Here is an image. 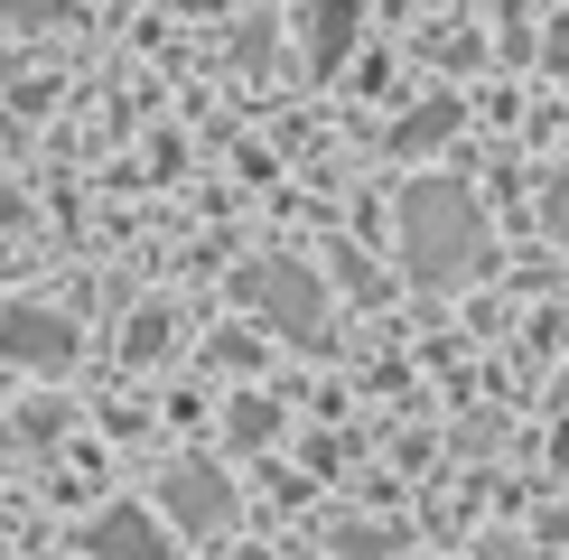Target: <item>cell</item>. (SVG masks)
<instances>
[{"label": "cell", "mask_w": 569, "mask_h": 560, "mask_svg": "<svg viewBox=\"0 0 569 560\" xmlns=\"http://www.w3.org/2000/svg\"><path fill=\"white\" fill-rule=\"evenodd\" d=\"M401 271L420 290H458L486 271V206L458 178H411L401 187Z\"/></svg>", "instance_id": "6da1fadb"}, {"label": "cell", "mask_w": 569, "mask_h": 560, "mask_svg": "<svg viewBox=\"0 0 569 560\" xmlns=\"http://www.w3.org/2000/svg\"><path fill=\"white\" fill-rule=\"evenodd\" d=\"M233 299H243V309L262 318L271 337L308 346V356L337 337V318H327V280L308 271V262H290V252H271V262H243V271H233Z\"/></svg>", "instance_id": "7a4b0ae2"}, {"label": "cell", "mask_w": 569, "mask_h": 560, "mask_svg": "<svg viewBox=\"0 0 569 560\" xmlns=\"http://www.w3.org/2000/svg\"><path fill=\"white\" fill-rule=\"evenodd\" d=\"M159 523L169 532H224L233 523V486L216 458H178L169 477H159Z\"/></svg>", "instance_id": "3957f363"}, {"label": "cell", "mask_w": 569, "mask_h": 560, "mask_svg": "<svg viewBox=\"0 0 569 560\" xmlns=\"http://www.w3.org/2000/svg\"><path fill=\"white\" fill-rule=\"evenodd\" d=\"M76 551L84 560H178V532L150 504H103L93 523H76Z\"/></svg>", "instance_id": "277c9868"}, {"label": "cell", "mask_w": 569, "mask_h": 560, "mask_svg": "<svg viewBox=\"0 0 569 560\" xmlns=\"http://www.w3.org/2000/svg\"><path fill=\"white\" fill-rule=\"evenodd\" d=\"M0 356L10 364H66L76 356V318H57V309H38V299H0Z\"/></svg>", "instance_id": "5b68a950"}, {"label": "cell", "mask_w": 569, "mask_h": 560, "mask_svg": "<svg viewBox=\"0 0 569 560\" xmlns=\"http://www.w3.org/2000/svg\"><path fill=\"white\" fill-rule=\"evenodd\" d=\"M458 131V93H439V103H420V112H401L392 122V150H430V140Z\"/></svg>", "instance_id": "8992f818"}, {"label": "cell", "mask_w": 569, "mask_h": 560, "mask_svg": "<svg viewBox=\"0 0 569 560\" xmlns=\"http://www.w3.org/2000/svg\"><path fill=\"white\" fill-rule=\"evenodd\" d=\"M355 29H365V19H355L346 0H337V10H318V19H308V57H318V66H337L346 47H355Z\"/></svg>", "instance_id": "52a82bcc"}, {"label": "cell", "mask_w": 569, "mask_h": 560, "mask_svg": "<svg viewBox=\"0 0 569 560\" xmlns=\"http://www.w3.org/2000/svg\"><path fill=\"white\" fill-rule=\"evenodd\" d=\"M169 337H178V318H169V309H140V318L122 327V356H131V364H150V356H169Z\"/></svg>", "instance_id": "ba28073f"}, {"label": "cell", "mask_w": 569, "mask_h": 560, "mask_svg": "<svg viewBox=\"0 0 569 560\" xmlns=\"http://www.w3.org/2000/svg\"><path fill=\"white\" fill-rule=\"evenodd\" d=\"M224 430H233V439H243V449H262V439L280 430V402H262V392H243V402H233V411H224Z\"/></svg>", "instance_id": "9c48e42d"}, {"label": "cell", "mask_w": 569, "mask_h": 560, "mask_svg": "<svg viewBox=\"0 0 569 560\" xmlns=\"http://www.w3.org/2000/svg\"><path fill=\"white\" fill-rule=\"evenodd\" d=\"M19 430L47 439V430H66V411H57V402H29V411H19Z\"/></svg>", "instance_id": "30bf717a"}, {"label": "cell", "mask_w": 569, "mask_h": 560, "mask_svg": "<svg viewBox=\"0 0 569 560\" xmlns=\"http://www.w3.org/2000/svg\"><path fill=\"white\" fill-rule=\"evenodd\" d=\"M541 66H551V76H569V19H551V38H541Z\"/></svg>", "instance_id": "8fae6325"}, {"label": "cell", "mask_w": 569, "mask_h": 560, "mask_svg": "<svg viewBox=\"0 0 569 560\" xmlns=\"http://www.w3.org/2000/svg\"><path fill=\"white\" fill-rule=\"evenodd\" d=\"M541 216H551V233H569V178L541 187Z\"/></svg>", "instance_id": "7c38bea8"}, {"label": "cell", "mask_w": 569, "mask_h": 560, "mask_svg": "<svg viewBox=\"0 0 569 560\" xmlns=\"http://www.w3.org/2000/svg\"><path fill=\"white\" fill-rule=\"evenodd\" d=\"M551 458H560V467H569V420H560V430H551Z\"/></svg>", "instance_id": "4fadbf2b"}, {"label": "cell", "mask_w": 569, "mask_h": 560, "mask_svg": "<svg viewBox=\"0 0 569 560\" xmlns=\"http://www.w3.org/2000/svg\"><path fill=\"white\" fill-rule=\"evenodd\" d=\"M233 560H280V551H233Z\"/></svg>", "instance_id": "5bb4252c"}]
</instances>
